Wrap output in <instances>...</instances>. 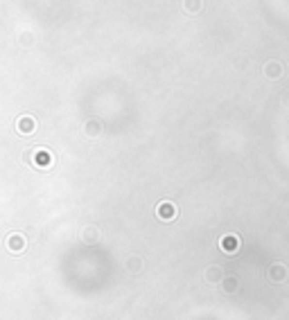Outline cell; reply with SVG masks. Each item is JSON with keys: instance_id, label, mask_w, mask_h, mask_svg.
<instances>
[{"instance_id": "cell-9", "label": "cell", "mask_w": 289, "mask_h": 320, "mask_svg": "<svg viewBox=\"0 0 289 320\" xmlns=\"http://www.w3.org/2000/svg\"><path fill=\"white\" fill-rule=\"evenodd\" d=\"M206 280H208V282H219V280H222V268H219V266H210L208 271H206Z\"/></svg>"}, {"instance_id": "cell-11", "label": "cell", "mask_w": 289, "mask_h": 320, "mask_svg": "<svg viewBox=\"0 0 289 320\" xmlns=\"http://www.w3.org/2000/svg\"><path fill=\"white\" fill-rule=\"evenodd\" d=\"M235 289H237V280H235V277H226V280H224V291L233 293Z\"/></svg>"}, {"instance_id": "cell-1", "label": "cell", "mask_w": 289, "mask_h": 320, "mask_svg": "<svg viewBox=\"0 0 289 320\" xmlns=\"http://www.w3.org/2000/svg\"><path fill=\"white\" fill-rule=\"evenodd\" d=\"M30 163L36 167V169H50L54 165V156L50 149H43V147H36L30 153Z\"/></svg>"}, {"instance_id": "cell-3", "label": "cell", "mask_w": 289, "mask_h": 320, "mask_svg": "<svg viewBox=\"0 0 289 320\" xmlns=\"http://www.w3.org/2000/svg\"><path fill=\"white\" fill-rule=\"evenodd\" d=\"M16 131L20 136H34L36 131V118L34 115H20L18 122H16Z\"/></svg>"}, {"instance_id": "cell-7", "label": "cell", "mask_w": 289, "mask_h": 320, "mask_svg": "<svg viewBox=\"0 0 289 320\" xmlns=\"http://www.w3.org/2000/svg\"><path fill=\"white\" fill-rule=\"evenodd\" d=\"M269 277L273 282H283L285 277H287V271H285L283 264H273V266H271V271H269Z\"/></svg>"}, {"instance_id": "cell-6", "label": "cell", "mask_w": 289, "mask_h": 320, "mask_svg": "<svg viewBox=\"0 0 289 320\" xmlns=\"http://www.w3.org/2000/svg\"><path fill=\"white\" fill-rule=\"evenodd\" d=\"M7 248L12 250L14 255H18V253H23L25 250V239H23V235H18V232H14V235L7 237Z\"/></svg>"}, {"instance_id": "cell-2", "label": "cell", "mask_w": 289, "mask_h": 320, "mask_svg": "<svg viewBox=\"0 0 289 320\" xmlns=\"http://www.w3.org/2000/svg\"><path fill=\"white\" fill-rule=\"evenodd\" d=\"M177 205L172 201H161L156 205V216L161 219V221H174L177 219Z\"/></svg>"}, {"instance_id": "cell-8", "label": "cell", "mask_w": 289, "mask_h": 320, "mask_svg": "<svg viewBox=\"0 0 289 320\" xmlns=\"http://www.w3.org/2000/svg\"><path fill=\"white\" fill-rule=\"evenodd\" d=\"M201 5H204L201 0H185L183 2V7H185V12L188 14H199L201 12Z\"/></svg>"}, {"instance_id": "cell-10", "label": "cell", "mask_w": 289, "mask_h": 320, "mask_svg": "<svg viewBox=\"0 0 289 320\" xmlns=\"http://www.w3.org/2000/svg\"><path fill=\"white\" fill-rule=\"evenodd\" d=\"M99 131H102V126H99L97 122H88V124H86V136L88 137H95Z\"/></svg>"}, {"instance_id": "cell-4", "label": "cell", "mask_w": 289, "mask_h": 320, "mask_svg": "<svg viewBox=\"0 0 289 320\" xmlns=\"http://www.w3.org/2000/svg\"><path fill=\"white\" fill-rule=\"evenodd\" d=\"M283 63L280 61H276V59H271V61H267L264 63V68H262V75L267 79H271V81H276V79H280L283 77Z\"/></svg>"}, {"instance_id": "cell-5", "label": "cell", "mask_w": 289, "mask_h": 320, "mask_svg": "<svg viewBox=\"0 0 289 320\" xmlns=\"http://www.w3.org/2000/svg\"><path fill=\"white\" fill-rule=\"evenodd\" d=\"M219 246H222V250L226 255H235L237 248H240V237H235V235L222 237V239H219Z\"/></svg>"}]
</instances>
